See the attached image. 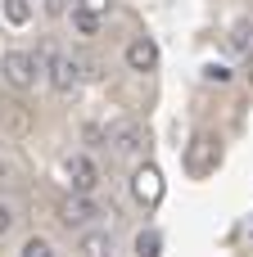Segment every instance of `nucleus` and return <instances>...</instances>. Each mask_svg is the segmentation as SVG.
Here are the masks:
<instances>
[{"mask_svg":"<svg viewBox=\"0 0 253 257\" xmlns=\"http://www.w3.org/2000/svg\"><path fill=\"white\" fill-rule=\"evenodd\" d=\"M249 86H253V63H249Z\"/></svg>","mask_w":253,"mask_h":257,"instance_id":"nucleus-19","label":"nucleus"},{"mask_svg":"<svg viewBox=\"0 0 253 257\" xmlns=\"http://www.w3.org/2000/svg\"><path fill=\"white\" fill-rule=\"evenodd\" d=\"M231 45H235V50H253V23H235Z\"/></svg>","mask_w":253,"mask_h":257,"instance_id":"nucleus-15","label":"nucleus"},{"mask_svg":"<svg viewBox=\"0 0 253 257\" xmlns=\"http://www.w3.org/2000/svg\"><path fill=\"white\" fill-rule=\"evenodd\" d=\"M63 172H68V181H72V194H91V190L100 185V167H95L86 154H72V158L63 163Z\"/></svg>","mask_w":253,"mask_h":257,"instance_id":"nucleus-8","label":"nucleus"},{"mask_svg":"<svg viewBox=\"0 0 253 257\" xmlns=\"http://www.w3.org/2000/svg\"><path fill=\"white\" fill-rule=\"evenodd\" d=\"M131 194H136V203L158 208V203H163V172H158L154 163H136V167H131Z\"/></svg>","mask_w":253,"mask_h":257,"instance_id":"nucleus-3","label":"nucleus"},{"mask_svg":"<svg viewBox=\"0 0 253 257\" xmlns=\"http://www.w3.org/2000/svg\"><path fill=\"white\" fill-rule=\"evenodd\" d=\"M18 257H59V253H54V244H50V239L32 235V239H27L23 248H18Z\"/></svg>","mask_w":253,"mask_h":257,"instance_id":"nucleus-14","label":"nucleus"},{"mask_svg":"<svg viewBox=\"0 0 253 257\" xmlns=\"http://www.w3.org/2000/svg\"><path fill=\"white\" fill-rule=\"evenodd\" d=\"M77 5H81V9H91V14H104V9H109V0H77Z\"/></svg>","mask_w":253,"mask_h":257,"instance_id":"nucleus-17","label":"nucleus"},{"mask_svg":"<svg viewBox=\"0 0 253 257\" xmlns=\"http://www.w3.org/2000/svg\"><path fill=\"white\" fill-rule=\"evenodd\" d=\"M0 14H5V23H14V27H27V23H32V5H27V0H0Z\"/></svg>","mask_w":253,"mask_h":257,"instance_id":"nucleus-11","label":"nucleus"},{"mask_svg":"<svg viewBox=\"0 0 253 257\" xmlns=\"http://www.w3.org/2000/svg\"><path fill=\"white\" fill-rule=\"evenodd\" d=\"M36 68H45V72H50V86H54L59 95H72L81 77H100L91 59L59 54V50H54V41H45V45H41V59H36Z\"/></svg>","mask_w":253,"mask_h":257,"instance_id":"nucleus-1","label":"nucleus"},{"mask_svg":"<svg viewBox=\"0 0 253 257\" xmlns=\"http://www.w3.org/2000/svg\"><path fill=\"white\" fill-rule=\"evenodd\" d=\"M0 72H5V81H9L14 90H27V86L36 81V72H41V68H36V59H32V54L9 50V54L0 59Z\"/></svg>","mask_w":253,"mask_h":257,"instance_id":"nucleus-4","label":"nucleus"},{"mask_svg":"<svg viewBox=\"0 0 253 257\" xmlns=\"http://www.w3.org/2000/svg\"><path fill=\"white\" fill-rule=\"evenodd\" d=\"M217 158H222V154H217V140H213V136H195L190 149H186V172H190V176H208V172L217 167Z\"/></svg>","mask_w":253,"mask_h":257,"instance_id":"nucleus-5","label":"nucleus"},{"mask_svg":"<svg viewBox=\"0 0 253 257\" xmlns=\"http://www.w3.org/2000/svg\"><path fill=\"white\" fill-rule=\"evenodd\" d=\"M0 126L9 136H27L32 131V108L18 99V95H0Z\"/></svg>","mask_w":253,"mask_h":257,"instance_id":"nucleus-7","label":"nucleus"},{"mask_svg":"<svg viewBox=\"0 0 253 257\" xmlns=\"http://www.w3.org/2000/svg\"><path fill=\"white\" fill-rule=\"evenodd\" d=\"M72 27H77L81 36H95V32H100V14H91V9H81V5H72Z\"/></svg>","mask_w":253,"mask_h":257,"instance_id":"nucleus-13","label":"nucleus"},{"mask_svg":"<svg viewBox=\"0 0 253 257\" xmlns=\"http://www.w3.org/2000/svg\"><path fill=\"white\" fill-rule=\"evenodd\" d=\"M9 226H14V212H9V208H5V203H0V235H5V230H9Z\"/></svg>","mask_w":253,"mask_h":257,"instance_id":"nucleus-18","label":"nucleus"},{"mask_svg":"<svg viewBox=\"0 0 253 257\" xmlns=\"http://www.w3.org/2000/svg\"><path fill=\"white\" fill-rule=\"evenodd\" d=\"M0 181H5V163H0Z\"/></svg>","mask_w":253,"mask_h":257,"instance_id":"nucleus-20","label":"nucleus"},{"mask_svg":"<svg viewBox=\"0 0 253 257\" xmlns=\"http://www.w3.org/2000/svg\"><path fill=\"white\" fill-rule=\"evenodd\" d=\"M204 77L222 86V81H231V68H222V63H208V68H204Z\"/></svg>","mask_w":253,"mask_h":257,"instance_id":"nucleus-16","label":"nucleus"},{"mask_svg":"<svg viewBox=\"0 0 253 257\" xmlns=\"http://www.w3.org/2000/svg\"><path fill=\"white\" fill-rule=\"evenodd\" d=\"M145 145H149V136H145V126L140 122H118V126H109V154L118 158V163H145Z\"/></svg>","mask_w":253,"mask_h":257,"instance_id":"nucleus-2","label":"nucleus"},{"mask_svg":"<svg viewBox=\"0 0 253 257\" xmlns=\"http://www.w3.org/2000/svg\"><path fill=\"white\" fill-rule=\"evenodd\" d=\"M127 68H131V72H154V68H158V45H154L149 36H136V41L127 45Z\"/></svg>","mask_w":253,"mask_h":257,"instance_id":"nucleus-9","label":"nucleus"},{"mask_svg":"<svg viewBox=\"0 0 253 257\" xmlns=\"http://www.w3.org/2000/svg\"><path fill=\"white\" fill-rule=\"evenodd\" d=\"M136 257H163V235L158 230H140L136 235Z\"/></svg>","mask_w":253,"mask_h":257,"instance_id":"nucleus-12","label":"nucleus"},{"mask_svg":"<svg viewBox=\"0 0 253 257\" xmlns=\"http://www.w3.org/2000/svg\"><path fill=\"white\" fill-rule=\"evenodd\" d=\"M81 257H113V239L104 230H86L81 235Z\"/></svg>","mask_w":253,"mask_h":257,"instance_id":"nucleus-10","label":"nucleus"},{"mask_svg":"<svg viewBox=\"0 0 253 257\" xmlns=\"http://www.w3.org/2000/svg\"><path fill=\"white\" fill-rule=\"evenodd\" d=\"M95 217H104V212H100V203H95L91 194H72V199L59 203V221H63V226H91Z\"/></svg>","mask_w":253,"mask_h":257,"instance_id":"nucleus-6","label":"nucleus"}]
</instances>
